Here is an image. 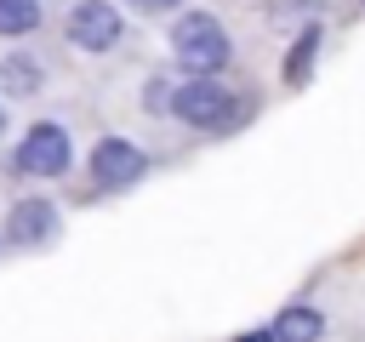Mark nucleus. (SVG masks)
Instances as JSON below:
<instances>
[{
  "instance_id": "1a4fd4ad",
  "label": "nucleus",
  "mask_w": 365,
  "mask_h": 342,
  "mask_svg": "<svg viewBox=\"0 0 365 342\" xmlns=\"http://www.w3.org/2000/svg\"><path fill=\"white\" fill-rule=\"evenodd\" d=\"M314 51H319V28H302V40L291 46V63H285V80H291V86H302V80H308Z\"/></svg>"
},
{
  "instance_id": "0eeeda50",
  "label": "nucleus",
  "mask_w": 365,
  "mask_h": 342,
  "mask_svg": "<svg viewBox=\"0 0 365 342\" xmlns=\"http://www.w3.org/2000/svg\"><path fill=\"white\" fill-rule=\"evenodd\" d=\"M325 331V319L314 314V308H285L279 319H274V342H314Z\"/></svg>"
},
{
  "instance_id": "f8f14e48",
  "label": "nucleus",
  "mask_w": 365,
  "mask_h": 342,
  "mask_svg": "<svg viewBox=\"0 0 365 342\" xmlns=\"http://www.w3.org/2000/svg\"><path fill=\"white\" fill-rule=\"evenodd\" d=\"M0 131H6V108H0Z\"/></svg>"
},
{
  "instance_id": "6e6552de",
  "label": "nucleus",
  "mask_w": 365,
  "mask_h": 342,
  "mask_svg": "<svg viewBox=\"0 0 365 342\" xmlns=\"http://www.w3.org/2000/svg\"><path fill=\"white\" fill-rule=\"evenodd\" d=\"M40 28V0H0V34H29Z\"/></svg>"
},
{
  "instance_id": "f03ea898",
  "label": "nucleus",
  "mask_w": 365,
  "mask_h": 342,
  "mask_svg": "<svg viewBox=\"0 0 365 342\" xmlns=\"http://www.w3.org/2000/svg\"><path fill=\"white\" fill-rule=\"evenodd\" d=\"M165 108H177L188 125H228L234 97H228V91H222L211 74H194V80H182V86H177V97H171Z\"/></svg>"
},
{
  "instance_id": "20e7f679",
  "label": "nucleus",
  "mask_w": 365,
  "mask_h": 342,
  "mask_svg": "<svg viewBox=\"0 0 365 342\" xmlns=\"http://www.w3.org/2000/svg\"><path fill=\"white\" fill-rule=\"evenodd\" d=\"M68 40H74L80 51H108V46L120 40V11H114L108 0H80V6L68 11Z\"/></svg>"
},
{
  "instance_id": "7ed1b4c3",
  "label": "nucleus",
  "mask_w": 365,
  "mask_h": 342,
  "mask_svg": "<svg viewBox=\"0 0 365 342\" xmlns=\"http://www.w3.org/2000/svg\"><path fill=\"white\" fill-rule=\"evenodd\" d=\"M17 171L29 177H63L68 171V131L63 125H34L17 148Z\"/></svg>"
},
{
  "instance_id": "9b49d317",
  "label": "nucleus",
  "mask_w": 365,
  "mask_h": 342,
  "mask_svg": "<svg viewBox=\"0 0 365 342\" xmlns=\"http://www.w3.org/2000/svg\"><path fill=\"white\" fill-rule=\"evenodd\" d=\"M137 6H177V0H137Z\"/></svg>"
},
{
  "instance_id": "9d476101",
  "label": "nucleus",
  "mask_w": 365,
  "mask_h": 342,
  "mask_svg": "<svg viewBox=\"0 0 365 342\" xmlns=\"http://www.w3.org/2000/svg\"><path fill=\"white\" fill-rule=\"evenodd\" d=\"M0 86H6V91H34V86H40V68H34L29 57H6V63H0Z\"/></svg>"
},
{
  "instance_id": "423d86ee",
  "label": "nucleus",
  "mask_w": 365,
  "mask_h": 342,
  "mask_svg": "<svg viewBox=\"0 0 365 342\" xmlns=\"http://www.w3.org/2000/svg\"><path fill=\"white\" fill-rule=\"evenodd\" d=\"M6 234H11L17 245H40V239H51V234H57V211H51L46 200H17V205H11Z\"/></svg>"
},
{
  "instance_id": "39448f33",
  "label": "nucleus",
  "mask_w": 365,
  "mask_h": 342,
  "mask_svg": "<svg viewBox=\"0 0 365 342\" xmlns=\"http://www.w3.org/2000/svg\"><path fill=\"white\" fill-rule=\"evenodd\" d=\"M148 171V160L125 142V137H103L97 148H91V182L97 188H125V182H137Z\"/></svg>"
},
{
  "instance_id": "f257e3e1",
  "label": "nucleus",
  "mask_w": 365,
  "mask_h": 342,
  "mask_svg": "<svg viewBox=\"0 0 365 342\" xmlns=\"http://www.w3.org/2000/svg\"><path fill=\"white\" fill-rule=\"evenodd\" d=\"M171 46H177L188 74H217L228 63V34L211 11H182V23L171 28Z\"/></svg>"
}]
</instances>
